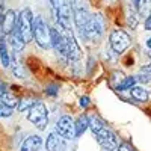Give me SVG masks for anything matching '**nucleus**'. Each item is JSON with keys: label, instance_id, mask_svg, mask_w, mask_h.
I'll use <instances>...</instances> for the list:
<instances>
[{"label": "nucleus", "instance_id": "72a5a7b5", "mask_svg": "<svg viewBox=\"0 0 151 151\" xmlns=\"http://www.w3.org/2000/svg\"><path fill=\"white\" fill-rule=\"evenodd\" d=\"M3 15H5V5H3V0H0V21H2Z\"/></svg>", "mask_w": 151, "mask_h": 151}, {"label": "nucleus", "instance_id": "f704fd0d", "mask_svg": "<svg viewBox=\"0 0 151 151\" xmlns=\"http://www.w3.org/2000/svg\"><path fill=\"white\" fill-rule=\"evenodd\" d=\"M145 44H147V47H148V48L151 50V36H150L148 40H147V42H145Z\"/></svg>", "mask_w": 151, "mask_h": 151}, {"label": "nucleus", "instance_id": "a211bd4d", "mask_svg": "<svg viewBox=\"0 0 151 151\" xmlns=\"http://www.w3.org/2000/svg\"><path fill=\"white\" fill-rule=\"evenodd\" d=\"M0 60H2V65L5 68L11 67V60H12V52H9V44L8 41L3 40L0 41Z\"/></svg>", "mask_w": 151, "mask_h": 151}, {"label": "nucleus", "instance_id": "9b49d317", "mask_svg": "<svg viewBox=\"0 0 151 151\" xmlns=\"http://www.w3.org/2000/svg\"><path fill=\"white\" fill-rule=\"evenodd\" d=\"M55 130L64 139H74L76 137V124H74L73 118L68 115H64L58 119V122L55 125Z\"/></svg>", "mask_w": 151, "mask_h": 151}, {"label": "nucleus", "instance_id": "0eeeda50", "mask_svg": "<svg viewBox=\"0 0 151 151\" xmlns=\"http://www.w3.org/2000/svg\"><path fill=\"white\" fill-rule=\"evenodd\" d=\"M27 119L35 124L38 130H45L48 124V109L44 103L35 101V104L29 109L27 112Z\"/></svg>", "mask_w": 151, "mask_h": 151}, {"label": "nucleus", "instance_id": "f257e3e1", "mask_svg": "<svg viewBox=\"0 0 151 151\" xmlns=\"http://www.w3.org/2000/svg\"><path fill=\"white\" fill-rule=\"evenodd\" d=\"M89 129L92 130L97 142L100 144V147H101L104 151L116 150V147H118V136H116V133L113 130H110L98 116L89 118Z\"/></svg>", "mask_w": 151, "mask_h": 151}, {"label": "nucleus", "instance_id": "412c9836", "mask_svg": "<svg viewBox=\"0 0 151 151\" xmlns=\"http://www.w3.org/2000/svg\"><path fill=\"white\" fill-rule=\"evenodd\" d=\"M125 18H127V24H129V26L132 29H136L137 23H139V12H136L133 8H130V11H127Z\"/></svg>", "mask_w": 151, "mask_h": 151}, {"label": "nucleus", "instance_id": "39448f33", "mask_svg": "<svg viewBox=\"0 0 151 151\" xmlns=\"http://www.w3.org/2000/svg\"><path fill=\"white\" fill-rule=\"evenodd\" d=\"M71 6H73V20H74V26L77 29L79 36L83 38V30L86 27L88 21L91 18V12L88 9L85 0H71Z\"/></svg>", "mask_w": 151, "mask_h": 151}, {"label": "nucleus", "instance_id": "7c9ffc66", "mask_svg": "<svg viewBox=\"0 0 151 151\" xmlns=\"http://www.w3.org/2000/svg\"><path fill=\"white\" fill-rule=\"evenodd\" d=\"M8 92V89H6V85L2 82V80H0V100H2L3 98V95Z\"/></svg>", "mask_w": 151, "mask_h": 151}, {"label": "nucleus", "instance_id": "393cba45", "mask_svg": "<svg viewBox=\"0 0 151 151\" xmlns=\"http://www.w3.org/2000/svg\"><path fill=\"white\" fill-rule=\"evenodd\" d=\"M2 101H3V103H6V104H8V106H11V107H17L20 100H17L14 94L6 92V94L3 95V98H2Z\"/></svg>", "mask_w": 151, "mask_h": 151}, {"label": "nucleus", "instance_id": "20e7f679", "mask_svg": "<svg viewBox=\"0 0 151 151\" xmlns=\"http://www.w3.org/2000/svg\"><path fill=\"white\" fill-rule=\"evenodd\" d=\"M33 14L29 8H24L17 15V27L15 30L21 35L24 42H30L33 40Z\"/></svg>", "mask_w": 151, "mask_h": 151}, {"label": "nucleus", "instance_id": "bb28decb", "mask_svg": "<svg viewBox=\"0 0 151 151\" xmlns=\"http://www.w3.org/2000/svg\"><path fill=\"white\" fill-rule=\"evenodd\" d=\"M136 80L145 85V83H151V74L150 73H141V74H137L136 76Z\"/></svg>", "mask_w": 151, "mask_h": 151}, {"label": "nucleus", "instance_id": "2eb2a0df", "mask_svg": "<svg viewBox=\"0 0 151 151\" xmlns=\"http://www.w3.org/2000/svg\"><path fill=\"white\" fill-rule=\"evenodd\" d=\"M11 70H12V73H14L15 77H18V79H27V77H29V73H27L26 67L23 65V62L20 60L18 53H12Z\"/></svg>", "mask_w": 151, "mask_h": 151}, {"label": "nucleus", "instance_id": "c9c22d12", "mask_svg": "<svg viewBox=\"0 0 151 151\" xmlns=\"http://www.w3.org/2000/svg\"><path fill=\"white\" fill-rule=\"evenodd\" d=\"M3 38H5V35H3V32H2V27H0V41H2Z\"/></svg>", "mask_w": 151, "mask_h": 151}, {"label": "nucleus", "instance_id": "a878e982", "mask_svg": "<svg viewBox=\"0 0 151 151\" xmlns=\"http://www.w3.org/2000/svg\"><path fill=\"white\" fill-rule=\"evenodd\" d=\"M124 79H125V76H124L121 71H113L112 76H110V83H112L113 88H116Z\"/></svg>", "mask_w": 151, "mask_h": 151}, {"label": "nucleus", "instance_id": "473e14b6", "mask_svg": "<svg viewBox=\"0 0 151 151\" xmlns=\"http://www.w3.org/2000/svg\"><path fill=\"white\" fill-rule=\"evenodd\" d=\"M141 71H142V73H150V74H151V62H150V64H147V65H144V67H141Z\"/></svg>", "mask_w": 151, "mask_h": 151}, {"label": "nucleus", "instance_id": "7ed1b4c3", "mask_svg": "<svg viewBox=\"0 0 151 151\" xmlns=\"http://www.w3.org/2000/svg\"><path fill=\"white\" fill-rule=\"evenodd\" d=\"M33 40L42 50L52 47V29L41 15L33 18Z\"/></svg>", "mask_w": 151, "mask_h": 151}, {"label": "nucleus", "instance_id": "dca6fc26", "mask_svg": "<svg viewBox=\"0 0 151 151\" xmlns=\"http://www.w3.org/2000/svg\"><path fill=\"white\" fill-rule=\"evenodd\" d=\"M6 41H8L11 50H12V53H20L21 50L24 48V45H26L24 40L21 38V35H20L17 30H14L11 35H8V40H6Z\"/></svg>", "mask_w": 151, "mask_h": 151}, {"label": "nucleus", "instance_id": "5701e85b", "mask_svg": "<svg viewBox=\"0 0 151 151\" xmlns=\"http://www.w3.org/2000/svg\"><path fill=\"white\" fill-rule=\"evenodd\" d=\"M33 104H35L33 100H30V98H23V100H20V101H18L17 109H18L20 112H29V109H30Z\"/></svg>", "mask_w": 151, "mask_h": 151}, {"label": "nucleus", "instance_id": "aec40b11", "mask_svg": "<svg viewBox=\"0 0 151 151\" xmlns=\"http://www.w3.org/2000/svg\"><path fill=\"white\" fill-rule=\"evenodd\" d=\"M136 76H125V79L115 88L116 91H130L132 88L136 85Z\"/></svg>", "mask_w": 151, "mask_h": 151}, {"label": "nucleus", "instance_id": "2f4dec72", "mask_svg": "<svg viewBox=\"0 0 151 151\" xmlns=\"http://www.w3.org/2000/svg\"><path fill=\"white\" fill-rule=\"evenodd\" d=\"M144 27L147 29V30H150L151 32V14L145 18V23H144Z\"/></svg>", "mask_w": 151, "mask_h": 151}, {"label": "nucleus", "instance_id": "1a4fd4ad", "mask_svg": "<svg viewBox=\"0 0 151 151\" xmlns=\"http://www.w3.org/2000/svg\"><path fill=\"white\" fill-rule=\"evenodd\" d=\"M56 26L60 29V32L64 33L65 36V41H67V48H68V60H79L80 56H82V50H80V45L77 42V40H76L74 36V32L71 27H62L59 26V24H56Z\"/></svg>", "mask_w": 151, "mask_h": 151}, {"label": "nucleus", "instance_id": "4be33fe9", "mask_svg": "<svg viewBox=\"0 0 151 151\" xmlns=\"http://www.w3.org/2000/svg\"><path fill=\"white\" fill-rule=\"evenodd\" d=\"M137 11H139V15L147 18L151 14V0H141L137 5Z\"/></svg>", "mask_w": 151, "mask_h": 151}, {"label": "nucleus", "instance_id": "f8f14e48", "mask_svg": "<svg viewBox=\"0 0 151 151\" xmlns=\"http://www.w3.org/2000/svg\"><path fill=\"white\" fill-rule=\"evenodd\" d=\"M17 15L18 14H15V11H12V9L5 12L2 21H0V27H2V32H3L5 36L11 35L15 30V27H17Z\"/></svg>", "mask_w": 151, "mask_h": 151}, {"label": "nucleus", "instance_id": "f03ea898", "mask_svg": "<svg viewBox=\"0 0 151 151\" xmlns=\"http://www.w3.org/2000/svg\"><path fill=\"white\" fill-rule=\"evenodd\" d=\"M56 24L62 27H70V20L73 17L71 0H48Z\"/></svg>", "mask_w": 151, "mask_h": 151}, {"label": "nucleus", "instance_id": "c756f323", "mask_svg": "<svg viewBox=\"0 0 151 151\" xmlns=\"http://www.w3.org/2000/svg\"><path fill=\"white\" fill-rule=\"evenodd\" d=\"M79 104H80V107H83V109H86L88 106L91 104V100H89V97H86V95H83V97H80V100H79Z\"/></svg>", "mask_w": 151, "mask_h": 151}, {"label": "nucleus", "instance_id": "6e6552de", "mask_svg": "<svg viewBox=\"0 0 151 151\" xmlns=\"http://www.w3.org/2000/svg\"><path fill=\"white\" fill-rule=\"evenodd\" d=\"M132 44L130 35L122 29H113L109 35V45L116 55H122Z\"/></svg>", "mask_w": 151, "mask_h": 151}, {"label": "nucleus", "instance_id": "423d86ee", "mask_svg": "<svg viewBox=\"0 0 151 151\" xmlns=\"http://www.w3.org/2000/svg\"><path fill=\"white\" fill-rule=\"evenodd\" d=\"M104 27H106V20L101 14H92L89 21H88L86 27L83 30V40L88 41H98L100 38L104 33Z\"/></svg>", "mask_w": 151, "mask_h": 151}, {"label": "nucleus", "instance_id": "cd10ccee", "mask_svg": "<svg viewBox=\"0 0 151 151\" xmlns=\"http://www.w3.org/2000/svg\"><path fill=\"white\" fill-rule=\"evenodd\" d=\"M116 151H134V148L130 142H121V144H118Z\"/></svg>", "mask_w": 151, "mask_h": 151}, {"label": "nucleus", "instance_id": "f3484780", "mask_svg": "<svg viewBox=\"0 0 151 151\" xmlns=\"http://www.w3.org/2000/svg\"><path fill=\"white\" fill-rule=\"evenodd\" d=\"M130 95H132L133 100L141 101V103H145V101L150 100V91L147 89V88L141 86V85H134L130 89Z\"/></svg>", "mask_w": 151, "mask_h": 151}, {"label": "nucleus", "instance_id": "4468645a", "mask_svg": "<svg viewBox=\"0 0 151 151\" xmlns=\"http://www.w3.org/2000/svg\"><path fill=\"white\" fill-rule=\"evenodd\" d=\"M41 148H42L41 136L32 134V136H27L26 139L23 141V144L20 147V151H41Z\"/></svg>", "mask_w": 151, "mask_h": 151}, {"label": "nucleus", "instance_id": "b1692460", "mask_svg": "<svg viewBox=\"0 0 151 151\" xmlns=\"http://www.w3.org/2000/svg\"><path fill=\"white\" fill-rule=\"evenodd\" d=\"M12 113H14V107L0 101V118H9V116H12Z\"/></svg>", "mask_w": 151, "mask_h": 151}, {"label": "nucleus", "instance_id": "c85d7f7f", "mask_svg": "<svg viewBox=\"0 0 151 151\" xmlns=\"http://www.w3.org/2000/svg\"><path fill=\"white\" fill-rule=\"evenodd\" d=\"M58 92H59V86H56V85H50L48 88H45V94L50 97H56Z\"/></svg>", "mask_w": 151, "mask_h": 151}, {"label": "nucleus", "instance_id": "9d476101", "mask_svg": "<svg viewBox=\"0 0 151 151\" xmlns=\"http://www.w3.org/2000/svg\"><path fill=\"white\" fill-rule=\"evenodd\" d=\"M52 47L56 52V55L62 59V60H68V48H67V41L64 33L60 32V29L52 27Z\"/></svg>", "mask_w": 151, "mask_h": 151}, {"label": "nucleus", "instance_id": "ddd939ff", "mask_svg": "<svg viewBox=\"0 0 151 151\" xmlns=\"http://www.w3.org/2000/svg\"><path fill=\"white\" fill-rule=\"evenodd\" d=\"M45 150L47 151H65L67 142L58 133H50L45 139Z\"/></svg>", "mask_w": 151, "mask_h": 151}, {"label": "nucleus", "instance_id": "6ab92c4d", "mask_svg": "<svg viewBox=\"0 0 151 151\" xmlns=\"http://www.w3.org/2000/svg\"><path fill=\"white\" fill-rule=\"evenodd\" d=\"M74 124H76V137H79L86 132L88 127H89V116H88L86 113H82V115L74 121Z\"/></svg>", "mask_w": 151, "mask_h": 151}]
</instances>
